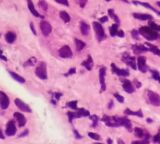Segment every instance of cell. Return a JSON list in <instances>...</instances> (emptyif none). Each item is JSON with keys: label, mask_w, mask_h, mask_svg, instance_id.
Segmentation results:
<instances>
[{"label": "cell", "mask_w": 160, "mask_h": 144, "mask_svg": "<svg viewBox=\"0 0 160 144\" xmlns=\"http://www.w3.org/2000/svg\"><path fill=\"white\" fill-rule=\"evenodd\" d=\"M139 33L148 40H155L158 38V33L151 27H141L139 29Z\"/></svg>", "instance_id": "6da1fadb"}, {"label": "cell", "mask_w": 160, "mask_h": 144, "mask_svg": "<svg viewBox=\"0 0 160 144\" xmlns=\"http://www.w3.org/2000/svg\"><path fill=\"white\" fill-rule=\"evenodd\" d=\"M35 74L37 75L40 79L46 80L47 79V69H46V63L45 62H40L37 65L35 69Z\"/></svg>", "instance_id": "7a4b0ae2"}, {"label": "cell", "mask_w": 160, "mask_h": 144, "mask_svg": "<svg viewBox=\"0 0 160 144\" xmlns=\"http://www.w3.org/2000/svg\"><path fill=\"white\" fill-rule=\"evenodd\" d=\"M89 111L85 110V109H75V111L73 112H68V118L70 121H72L74 118H79V117H85V116H89Z\"/></svg>", "instance_id": "3957f363"}, {"label": "cell", "mask_w": 160, "mask_h": 144, "mask_svg": "<svg viewBox=\"0 0 160 144\" xmlns=\"http://www.w3.org/2000/svg\"><path fill=\"white\" fill-rule=\"evenodd\" d=\"M93 28H94L95 34H96L97 39L99 41H103L106 38V35H105L104 29L102 27V25L99 23V22H93Z\"/></svg>", "instance_id": "277c9868"}, {"label": "cell", "mask_w": 160, "mask_h": 144, "mask_svg": "<svg viewBox=\"0 0 160 144\" xmlns=\"http://www.w3.org/2000/svg\"><path fill=\"white\" fill-rule=\"evenodd\" d=\"M102 121L109 127H117L120 126L119 122H118V116H103Z\"/></svg>", "instance_id": "5b68a950"}, {"label": "cell", "mask_w": 160, "mask_h": 144, "mask_svg": "<svg viewBox=\"0 0 160 144\" xmlns=\"http://www.w3.org/2000/svg\"><path fill=\"white\" fill-rule=\"evenodd\" d=\"M147 95H148V99H149L150 103L153 106H160V96L158 95L157 93L148 90Z\"/></svg>", "instance_id": "8992f818"}, {"label": "cell", "mask_w": 160, "mask_h": 144, "mask_svg": "<svg viewBox=\"0 0 160 144\" xmlns=\"http://www.w3.org/2000/svg\"><path fill=\"white\" fill-rule=\"evenodd\" d=\"M40 29H41V32H42V34L44 36H48L49 34L51 33L52 31V27L49 22L47 21H41L40 23Z\"/></svg>", "instance_id": "52a82bcc"}, {"label": "cell", "mask_w": 160, "mask_h": 144, "mask_svg": "<svg viewBox=\"0 0 160 144\" xmlns=\"http://www.w3.org/2000/svg\"><path fill=\"white\" fill-rule=\"evenodd\" d=\"M59 55L61 56L62 58H71L72 55H73V53H72V51H71V49H70L69 46H67V45H64L63 47L60 48Z\"/></svg>", "instance_id": "ba28073f"}, {"label": "cell", "mask_w": 160, "mask_h": 144, "mask_svg": "<svg viewBox=\"0 0 160 144\" xmlns=\"http://www.w3.org/2000/svg\"><path fill=\"white\" fill-rule=\"evenodd\" d=\"M122 59H123V61L127 64V65L131 66L132 69H136V63H135V58L134 57H132V56L127 54V53H124L123 56H122Z\"/></svg>", "instance_id": "9c48e42d"}, {"label": "cell", "mask_w": 160, "mask_h": 144, "mask_svg": "<svg viewBox=\"0 0 160 144\" xmlns=\"http://www.w3.org/2000/svg\"><path fill=\"white\" fill-rule=\"evenodd\" d=\"M6 135L8 136H13L15 133H16V125H15V122L13 120L8 121V123L6 125Z\"/></svg>", "instance_id": "30bf717a"}, {"label": "cell", "mask_w": 160, "mask_h": 144, "mask_svg": "<svg viewBox=\"0 0 160 144\" xmlns=\"http://www.w3.org/2000/svg\"><path fill=\"white\" fill-rule=\"evenodd\" d=\"M105 75H106V68L101 67L100 70H99V81H100V85H101V91H104V90L106 89Z\"/></svg>", "instance_id": "8fae6325"}, {"label": "cell", "mask_w": 160, "mask_h": 144, "mask_svg": "<svg viewBox=\"0 0 160 144\" xmlns=\"http://www.w3.org/2000/svg\"><path fill=\"white\" fill-rule=\"evenodd\" d=\"M137 68L141 72L147 71V65H146V58L144 56H139L137 58Z\"/></svg>", "instance_id": "7c38bea8"}, {"label": "cell", "mask_w": 160, "mask_h": 144, "mask_svg": "<svg viewBox=\"0 0 160 144\" xmlns=\"http://www.w3.org/2000/svg\"><path fill=\"white\" fill-rule=\"evenodd\" d=\"M9 106V98L4 92L0 91V107L2 109L8 108Z\"/></svg>", "instance_id": "4fadbf2b"}, {"label": "cell", "mask_w": 160, "mask_h": 144, "mask_svg": "<svg viewBox=\"0 0 160 144\" xmlns=\"http://www.w3.org/2000/svg\"><path fill=\"white\" fill-rule=\"evenodd\" d=\"M15 104H16V106H17L19 109H20L21 111L28 112V113L31 112V108L29 107L28 104L24 103L23 101L20 100V99H18V98H16V99H15Z\"/></svg>", "instance_id": "5bb4252c"}, {"label": "cell", "mask_w": 160, "mask_h": 144, "mask_svg": "<svg viewBox=\"0 0 160 144\" xmlns=\"http://www.w3.org/2000/svg\"><path fill=\"white\" fill-rule=\"evenodd\" d=\"M111 69H112V72L113 73H115L117 75H119V76H128L129 75V71L127 69H119V68H117L116 65L114 63L111 64Z\"/></svg>", "instance_id": "9a60e30c"}, {"label": "cell", "mask_w": 160, "mask_h": 144, "mask_svg": "<svg viewBox=\"0 0 160 144\" xmlns=\"http://www.w3.org/2000/svg\"><path fill=\"white\" fill-rule=\"evenodd\" d=\"M14 117H15V119H16L17 123H18V125L20 127H23L24 125L26 124V118H25V116L22 114V113L15 112L14 113Z\"/></svg>", "instance_id": "2e32d148"}, {"label": "cell", "mask_w": 160, "mask_h": 144, "mask_svg": "<svg viewBox=\"0 0 160 144\" xmlns=\"http://www.w3.org/2000/svg\"><path fill=\"white\" fill-rule=\"evenodd\" d=\"M134 133L137 137L139 138H143V139H148L149 138V134H148V132H146L144 129L140 127H136L134 129Z\"/></svg>", "instance_id": "e0dca14e"}, {"label": "cell", "mask_w": 160, "mask_h": 144, "mask_svg": "<svg viewBox=\"0 0 160 144\" xmlns=\"http://www.w3.org/2000/svg\"><path fill=\"white\" fill-rule=\"evenodd\" d=\"M123 89L127 93H133L135 90L134 86H133V84L129 80H123Z\"/></svg>", "instance_id": "ac0fdd59"}, {"label": "cell", "mask_w": 160, "mask_h": 144, "mask_svg": "<svg viewBox=\"0 0 160 144\" xmlns=\"http://www.w3.org/2000/svg\"><path fill=\"white\" fill-rule=\"evenodd\" d=\"M27 5H28V9L30 10V12H31L34 16H35V17H42L39 14V12L36 10L35 7H34V4H33V2L31 1V0H27Z\"/></svg>", "instance_id": "d6986e66"}, {"label": "cell", "mask_w": 160, "mask_h": 144, "mask_svg": "<svg viewBox=\"0 0 160 144\" xmlns=\"http://www.w3.org/2000/svg\"><path fill=\"white\" fill-rule=\"evenodd\" d=\"M133 16L136 19H139V20H151L152 17L151 15L149 14H143V13H133Z\"/></svg>", "instance_id": "ffe728a7"}, {"label": "cell", "mask_w": 160, "mask_h": 144, "mask_svg": "<svg viewBox=\"0 0 160 144\" xmlns=\"http://www.w3.org/2000/svg\"><path fill=\"white\" fill-rule=\"evenodd\" d=\"M5 40L7 41V43H13L16 40V34L13 31H8L5 34Z\"/></svg>", "instance_id": "44dd1931"}, {"label": "cell", "mask_w": 160, "mask_h": 144, "mask_svg": "<svg viewBox=\"0 0 160 144\" xmlns=\"http://www.w3.org/2000/svg\"><path fill=\"white\" fill-rule=\"evenodd\" d=\"M82 65L84 66L87 70H91L93 67V60H92V57H91L90 55H88V57L85 60V61L82 62Z\"/></svg>", "instance_id": "7402d4cb"}, {"label": "cell", "mask_w": 160, "mask_h": 144, "mask_svg": "<svg viewBox=\"0 0 160 144\" xmlns=\"http://www.w3.org/2000/svg\"><path fill=\"white\" fill-rule=\"evenodd\" d=\"M133 51H134L135 54H140L142 52L148 51V48H146L144 45H134L133 46Z\"/></svg>", "instance_id": "603a6c76"}, {"label": "cell", "mask_w": 160, "mask_h": 144, "mask_svg": "<svg viewBox=\"0 0 160 144\" xmlns=\"http://www.w3.org/2000/svg\"><path fill=\"white\" fill-rule=\"evenodd\" d=\"M9 72V74H10V76L12 77L14 80H16L17 82H20V83H24L25 82V79L20 76V75H18L17 73H15V72L13 71H8Z\"/></svg>", "instance_id": "cb8c5ba5"}, {"label": "cell", "mask_w": 160, "mask_h": 144, "mask_svg": "<svg viewBox=\"0 0 160 144\" xmlns=\"http://www.w3.org/2000/svg\"><path fill=\"white\" fill-rule=\"evenodd\" d=\"M80 30L83 35H87L89 33V25L85 23V22H80Z\"/></svg>", "instance_id": "d4e9b609"}, {"label": "cell", "mask_w": 160, "mask_h": 144, "mask_svg": "<svg viewBox=\"0 0 160 144\" xmlns=\"http://www.w3.org/2000/svg\"><path fill=\"white\" fill-rule=\"evenodd\" d=\"M125 114L127 115H133V116H138V117H142V111L141 110H137V111H132L130 109H125Z\"/></svg>", "instance_id": "484cf974"}, {"label": "cell", "mask_w": 160, "mask_h": 144, "mask_svg": "<svg viewBox=\"0 0 160 144\" xmlns=\"http://www.w3.org/2000/svg\"><path fill=\"white\" fill-rule=\"evenodd\" d=\"M75 45H76V49H77V51H81L83 48L86 46V44L83 42L82 40L80 39H75Z\"/></svg>", "instance_id": "4316f807"}, {"label": "cell", "mask_w": 160, "mask_h": 144, "mask_svg": "<svg viewBox=\"0 0 160 144\" xmlns=\"http://www.w3.org/2000/svg\"><path fill=\"white\" fill-rule=\"evenodd\" d=\"M146 45H147L148 47H149V48H148V50H150V51L153 52L154 54L160 56V49H159V48H157L156 46H154V45L149 44V43H146Z\"/></svg>", "instance_id": "83f0119b"}, {"label": "cell", "mask_w": 160, "mask_h": 144, "mask_svg": "<svg viewBox=\"0 0 160 144\" xmlns=\"http://www.w3.org/2000/svg\"><path fill=\"white\" fill-rule=\"evenodd\" d=\"M60 18L64 21V22H69L70 21V16L69 14H68L67 12H65V11H60Z\"/></svg>", "instance_id": "f1b7e54d"}, {"label": "cell", "mask_w": 160, "mask_h": 144, "mask_svg": "<svg viewBox=\"0 0 160 144\" xmlns=\"http://www.w3.org/2000/svg\"><path fill=\"white\" fill-rule=\"evenodd\" d=\"M109 31H110V35L111 36H115L117 35V31H118V24H112V26H110L109 28Z\"/></svg>", "instance_id": "f546056e"}, {"label": "cell", "mask_w": 160, "mask_h": 144, "mask_svg": "<svg viewBox=\"0 0 160 144\" xmlns=\"http://www.w3.org/2000/svg\"><path fill=\"white\" fill-rule=\"evenodd\" d=\"M108 14H109V16L112 18V19L116 22V23L118 24L120 22V20H119V18L117 17V15L115 14V12H114V10L113 9H109L108 10Z\"/></svg>", "instance_id": "4dcf8cb0"}, {"label": "cell", "mask_w": 160, "mask_h": 144, "mask_svg": "<svg viewBox=\"0 0 160 144\" xmlns=\"http://www.w3.org/2000/svg\"><path fill=\"white\" fill-rule=\"evenodd\" d=\"M134 3H137V4H141L142 6H144V7H147L148 9H151V10H153L154 12H156V13H157V14H159V15H160V12H159V11H157V10H156L155 8H153V7H152L151 5H149V4H148V3H139V2H134Z\"/></svg>", "instance_id": "1f68e13d"}, {"label": "cell", "mask_w": 160, "mask_h": 144, "mask_svg": "<svg viewBox=\"0 0 160 144\" xmlns=\"http://www.w3.org/2000/svg\"><path fill=\"white\" fill-rule=\"evenodd\" d=\"M39 7L41 9H43V10H47V8H48L47 2L45 1V0H40V1H39Z\"/></svg>", "instance_id": "d6a6232c"}, {"label": "cell", "mask_w": 160, "mask_h": 144, "mask_svg": "<svg viewBox=\"0 0 160 144\" xmlns=\"http://www.w3.org/2000/svg\"><path fill=\"white\" fill-rule=\"evenodd\" d=\"M67 106H68V107H70L71 109H73V110H75V109H77V101H70V102H68Z\"/></svg>", "instance_id": "836d02e7"}, {"label": "cell", "mask_w": 160, "mask_h": 144, "mask_svg": "<svg viewBox=\"0 0 160 144\" xmlns=\"http://www.w3.org/2000/svg\"><path fill=\"white\" fill-rule=\"evenodd\" d=\"M88 136L90 138L94 139V140H100V136H99L98 134H96V133H93V132H89Z\"/></svg>", "instance_id": "e575fe53"}, {"label": "cell", "mask_w": 160, "mask_h": 144, "mask_svg": "<svg viewBox=\"0 0 160 144\" xmlns=\"http://www.w3.org/2000/svg\"><path fill=\"white\" fill-rule=\"evenodd\" d=\"M60 97H61V94H60V93H54V94H53V97H52L53 98L52 102H53V103H56V101L58 100Z\"/></svg>", "instance_id": "d590c367"}, {"label": "cell", "mask_w": 160, "mask_h": 144, "mask_svg": "<svg viewBox=\"0 0 160 144\" xmlns=\"http://www.w3.org/2000/svg\"><path fill=\"white\" fill-rule=\"evenodd\" d=\"M91 119H92V121H93L92 126H96L97 123H98V117L96 115H92L91 116Z\"/></svg>", "instance_id": "8d00e7d4"}, {"label": "cell", "mask_w": 160, "mask_h": 144, "mask_svg": "<svg viewBox=\"0 0 160 144\" xmlns=\"http://www.w3.org/2000/svg\"><path fill=\"white\" fill-rule=\"evenodd\" d=\"M57 3H59V4H62V5H65V6H68L69 5V3H68V0H55Z\"/></svg>", "instance_id": "74e56055"}, {"label": "cell", "mask_w": 160, "mask_h": 144, "mask_svg": "<svg viewBox=\"0 0 160 144\" xmlns=\"http://www.w3.org/2000/svg\"><path fill=\"white\" fill-rule=\"evenodd\" d=\"M114 96H115V98L116 99L119 101V102H121V103H122V102H124V98L120 95V94H118V93H115L114 94Z\"/></svg>", "instance_id": "f35d334b"}, {"label": "cell", "mask_w": 160, "mask_h": 144, "mask_svg": "<svg viewBox=\"0 0 160 144\" xmlns=\"http://www.w3.org/2000/svg\"><path fill=\"white\" fill-rule=\"evenodd\" d=\"M151 73H152V77H153L154 79H156V80H158V78L160 77L158 72L156 70H153V71H151Z\"/></svg>", "instance_id": "ab89813d"}, {"label": "cell", "mask_w": 160, "mask_h": 144, "mask_svg": "<svg viewBox=\"0 0 160 144\" xmlns=\"http://www.w3.org/2000/svg\"><path fill=\"white\" fill-rule=\"evenodd\" d=\"M153 141L156 143H160V131L153 137Z\"/></svg>", "instance_id": "60d3db41"}, {"label": "cell", "mask_w": 160, "mask_h": 144, "mask_svg": "<svg viewBox=\"0 0 160 144\" xmlns=\"http://www.w3.org/2000/svg\"><path fill=\"white\" fill-rule=\"evenodd\" d=\"M132 36H133V38H135V39H138V37H139V32L138 31H136V30H132Z\"/></svg>", "instance_id": "b9f144b4"}, {"label": "cell", "mask_w": 160, "mask_h": 144, "mask_svg": "<svg viewBox=\"0 0 160 144\" xmlns=\"http://www.w3.org/2000/svg\"><path fill=\"white\" fill-rule=\"evenodd\" d=\"M132 144H148V139H143L142 141H133Z\"/></svg>", "instance_id": "7bdbcfd3"}, {"label": "cell", "mask_w": 160, "mask_h": 144, "mask_svg": "<svg viewBox=\"0 0 160 144\" xmlns=\"http://www.w3.org/2000/svg\"><path fill=\"white\" fill-rule=\"evenodd\" d=\"M76 1L79 3V5L81 7H84L85 4H86V2H87V0H76Z\"/></svg>", "instance_id": "ee69618b"}, {"label": "cell", "mask_w": 160, "mask_h": 144, "mask_svg": "<svg viewBox=\"0 0 160 144\" xmlns=\"http://www.w3.org/2000/svg\"><path fill=\"white\" fill-rule=\"evenodd\" d=\"M35 61H36V60H35V58H31V59L29 60V61H27V62H26V64H25V65H33V64L35 63Z\"/></svg>", "instance_id": "f6af8a7d"}, {"label": "cell", "mask_w": 160, "mask_h": 144, "mask_svg": "<svg viewBox=\"0 0 160 144\" xmlns=\"http://www.w3.org/2000/svg\"><path fill=\"white\" fill-rule=\"evenodd\" d=\"M134 84H135V86H136V88H139L140 86H141V84H140V82L137 80V79H135L134 80Z\"/></svg>", "instance_id": "bcb514c9"}, {"label": "cell", "mask_w": 160, "mask_h": 144, "mask_svg": "<svg viewBox=\"0 0 160 144\" xmlns=\"http://www.w3.org/2000/svg\"><path fill=\"white\" fill-rule=\"evenodd\" d=\"M75 71H76V69L75 68H71V69L68 71V73L66 74V75H70V74H73V73H75Z\"/></svg>", "instance_id": "7dc6e473"}, {"label": "cell", "mask_w": 160, "mask_h": 144, "mask_svg": "<svg viewBox=\"0 0 160 144\" xmlns=\"http://www.w3.org/2000/svg\"><path fill=\"white\" fill-rule=\"evenodd\" d=\"M117 35L120 36V37H123L124 36V33H123L122 30H118V31H117Z\"/></svg>", "instance_id": "c3c4849f"}, {"label": "cell", "mask_w": 160, "mask_h": 144, "mask_svg": "<svg viewBox=\"0 0 160 144\" xmlns=\"http://www.w3.org/2000/svg\"><path fill=\"white\" fill-rule=\"evenodd\" d=\"M74 133H75V135H76V138H78V139H80L81 138V135H80L79 133L76 130H74Z\"/></svg>", "instance_id": "681fc988"}, {"label": "cell", "mask_w": 160, "mask_h": 144, "mask_svg": "<svg viewBox=\"0 0 160 144\" xmlns=\"http://www.w3.org/2000/svg\"><path fill=\"white\" fill-rule=\"evenodd\" d=\"M30 26H31V29H32V32H33V34H36V31H35V29H34L33 23H31V24H30Z\"/></svg>", "instance_id": "f907efd6"}, {"label": "cell", "mask_w": 160, "mask_h": 144, "mask_svg": "<svg viewBox=\"0 0 160 144\" xmlns=\"http://www.w3.org/2000/svg\"><path fill=\"white\" fill-rule=\"evenodd\" d=\"M100 21L101 22H106V21H107V17H102V18H100Z\"/></svg>", "instance_id": "816d5d0a"}, {"label": "cell", "mask_w": 160, "mask_h": 144, "mask_svg": "<svg viewBox=\"0 0 160 144\" xmlns=\"http://www.w3.org/2000/svg\"><path fill=\"white\" fill-rule=\"evenodd\" d=\"M0 138H1V139L4 138V136H3V132H2V130H1V128H0Z\"/></svg>", "instance_id": "f5cc1de1"}, {"label": "cell", "mask_w": 160, "mask_h": 144, "mask_svg": "<svg viewBox=\"0 0 160 144\" xmlns=\"http://www.w3.org/2000/svg\"><path fill=\"white\" fill-rule=\"evenodd\" d=\"M118 144H125L124 142H123V140H121V139H118Z\"/></svg>", "instance_id": "db71d44e"}, {"label": "cell", "mask_w": 160, "mask_h": 144, "mask_svg": "<svg viewBox=\"0 0 160 144\" xmlns=\"http://www.w3.org/2000/svg\"><path fill=\"white\" fill-rule=\"evenodd\" d=\"M156 4H157V5H158V6H159V7H160V2H159V1H158V2H157V3H156Z\"/></svg>", "instance_id": "11a10c76"}, {"label": "cell", "mask_w": 160, "mask_h": 144, "mask_svg": "<svg viewBox=\"0 0 160 144\" xmlns=\"http://www.w3.org/2000/svg\"><path fill=\"white\" fill-rule=\"evenodd\" d=\"M158 81H159V83H160V77L158 78Z\"/></svg>", "instance_id": "9f6ffc18"}, {"label": "cell", "mask_w": 160, "mask_h": 144, "mask_svg": "<svg viewBox=\"0 0 160 144\" xmlns=\"http://www.w3.org/2000/svg\"><path fill=\"white\" fill-rule=\"evenodd\" d=\"M96 144H102V143H96Z\"/></svg>", "instance_id": "6f0895ef"}, {"label": "cell", "mask_w": 160, "mask_h": 144, "mask_svg": "<svg viewBox=\"0 0 160 144\" xmlns=\"http://www.w3.org/2000/svg\"><path fill=\"white\" fill-rule=\"evenodd\" d=\"M106 1H110V0H106Z\"/></svg>", "instance_id": "680465c9"}]
</instances>
